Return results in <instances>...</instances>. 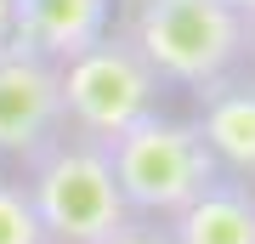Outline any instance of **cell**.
Segmentation results:
<instances>
[{
    "instance_id": "cell-1",
    "label": "cell",
    "mask_w": 255,
    "mask_h": 244,
    "mask_svg": "<svg viewBox=\"0 0 255 244\" xmlns=\"http://www.w3.org/2000/svg\"><path fill=\"white\" fill-rule=\"evenodd\" d=\"M119 34L164 80V91H204L250 68V17L227 0H125Z\"/></svg>"
},
{
    "instance_id": "cell-2",
    "label": "cell",
    "mask_w": 255,
    "mask_h": 244,
    "mask_svg": "<svg viewBox=\"0 0 255 244\" xmlns=\"http://www.w3.org/2000/svg\"><path fill=\"white\" fill-rule=\"evenodd\" d=\"M23 188H28V205L40 216L46 244H102L130 222V205L114 182L108 148L91 142V136L63 131L51 148H40L23 165Z\"/></svg>"
},
{
    "instance_id": "cell-3",
    "label": "cell",
    "mask_w": 255,
    "mask_h": 244,
    "mask_svg": "<svg viewBox=\"0 0 255 244\" xmlns=\"http://www.w3.org/2000/svg\"><path fill=\"white\" fill-rule=\"evenodd\" d=\"M102 148H108L114 182H119V193H125L130 216H147V222H170L182 205L199 199L210 182H221L199 125L164 114V108L136 119L130 131H119L114 142H102Z\"/></svg>"
},
{
    "instance_id": "cell-4",
    "label": "cell",
    "mask_w": 255,
    "mask_h": 244,
    "mask_svg": "<svg viewBox=\"0 0 255 244\" xmlns=\"http://www.w3.org/2000/svg\"><path fill=\"white\" fill-rule=\"evenodd\" d=\"M57 85H63V125L91 142H114L119 131L159 114L164 102V80L136 57V45L119 28L57 63Z\"/></svg>"
},
{
    "instance_id": "cell-5",
    "label": "cell",
    "mask_w": 255,
    "mask_h": 244,
    "mask_svg": "<svg viewBox=\"0 0 255 244\" xmlns=\"http://www.w3.org/2000/svg\"><path fill=\"white\" fill-rule=\"evenodd\" d=\"M63 85L57 63L28 51L23 40L0 45V159L28 165L40 148L63 136Z\"/></svg>"
},
{
    "instance_id": "cell-6",
    "label": "cell",
    "mask_w": 255,
    "mask_h": 244,
    "mask_svg": "<svg viewBox=\"0 0 255 244\" xmlns=\"http://www.w3.org/2000/svg\"><path fill=\"white\" fill-rule=\"evenodd\" d=\"M193 125L221 176L255 182V68H238L227 80L193 91Z\"/></svg>"
},
{
    "instance_id": "cell-7",
    "label": "cell",
    "mask_w": 255,
    "mask_h": 244,
    "mask_svg": "<svg viewBox=\"0 0 255 244\" xmlns=\"http://www.w3.org/2000/svg\"><path fill=\"white\" fill-rule=\"evenodd\" d=\"M108 17L114 0H17V40L51 63H68L108 34Z\"/></svg>"
},
{
    "instance_id": "cell-8",
    "label": "cell",
    "mask_w": 255,
    "mask_h": 244,
    "mask_svg": "<svg viewBox=\"0 0 255 244\" xmlns=\"http://www.w3.org/2000/svg\"><path fill=\"white\" fill-rule=\"evenodd\" d=\"M170 244H255V182H210L193 205L164 222Z\"/></svg>"
},
{
    "instance_id": "cell-9",
    "label": "cell",
    "mask_w": 255,
    "mask_h": 244,
    "mask_svg": "<svg viewBox=\"0 0 255 244\" xmlns=\"http://www.w3.org/2000/svg\"><path fill=\"white\" fill-rule=\"evenodd\" d=\"M0 244H46L23 176H0Z\"/></svg>"
},
{
    "instance_id": "cell-10",
    "label": "cell",
    "mask_w": 255,
    "mask_h": 244,
    "mask_svg": "<svg viewBox=\"0 0 255 244\" xmlns=\"http://www.w3.org/2000/svg\"><path fill=\"white\" fill-rule=\"evenodd\" d=\"M102 244H170V233H164V222H147V216H130L119 233H108Z\"/></svg>"
},
{
    "instance_id": "cell-11",
    "label": "cell",
    "mask_w": 255,
    "mask_h": 244,
    "mask_svg": "<svg viewBox=\"0 0 255 244\" xmlns=\"http://www.w3.org/2000/svg\"><path fill=\"white\" fill-rule=\"evenodd\" d=\"M17 40V0H0V45Z\"/></svg>"
},
{
    "instance_id": "cell-12",
    "label": "cell",
    "mask_w": 255,
    "mask_h": 244,
    "mask_svg": "<svg viewBox=\"0 0 255 244\" xmlns=\"http://www.w3.org/2000/svg\"><path fill=\"white\" fill-rule=\"evenodd\" d=\"M233 11H244V17H255V0H227Z\"/></svg>"
},
{
    "instance_id": "cell-13",
    "label": "cell",
    "mask_w": 255,
    "mask_h": 244,
    "mask_svg": "<svg viewBox=\"0 0 255 244\" xmlns=\"http://www.w3.org/2000/svg\"><path fill=\"white\" fill-rule=\"evenodd\" d=\"M250 68H255V17H250Z\"/></svg>"
}]
</instances>
